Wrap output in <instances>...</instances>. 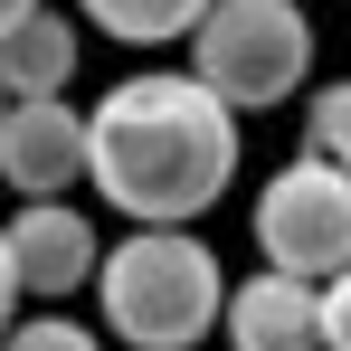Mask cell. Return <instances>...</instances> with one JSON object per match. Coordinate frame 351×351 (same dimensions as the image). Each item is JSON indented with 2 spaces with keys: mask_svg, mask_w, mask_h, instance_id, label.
I'll return each instance as SVG.
<instances>
[{
  "mask_svg": "<svg viewBox=\"0 0 351 351\" xmlns=\"http://www.w3.org/2000/svg\"><path fill=\"white\" fill-rule=\"evenodd\" d=\"M86 180L123 228H199L237 180V114L190 66L114 76L86 105Z\"/></svg>",
  "mask_w": 351,
  "mask_h": 351,
  "instance_id": "6da1fadb",
  "label": "cell"
},
{
  "mask_svg": "<svg viewBox=\"0 0 351 351\" xmlns=\"http://www.w3.org/2000/svg\"><path fill=\"white\" fill-rule=\"evenodd\" d=\"M95 313L123 351H199L219 332V294L228 266L209 256L199 228H123L114 247H95Z\"/></svg>",
  "mask_w": 351,
  "mask_h": 351,
  "instance_id": "7a4b0ae2",
  "label": "cell"
},
{
  "mask_svg": "<svg viewBox=\"0 0 351 351\" xmlns=\"http://www.w3.org/2000/svg\"><path fill=\"white\" fill-rule=\"evenodd\" d=\"M190 76L228 114H266V105L304 95V76H313V19H304V0H209L190 19Z\"/></svg>",
  "mask_w": 351,
  "mask_h": 351,
  "instance_id": "3957f363",
  "label": "cell"
},
{
  "mask_svg": "<svg viewBox=\"0 0 351 351\" xmlns=\"http://www.w3.org/2000/svg\"><path fill=\"white\" fill-rule=\"evenodd\" d=\"M247 228H256V256L276 266V276H332L351 266V171L342 162H285V171L256 190V209H247Z\"/></svg>",
  "mask_w": 351,
  "mask_h": 351,
  "instance_id": "277c9868",
  "label": "cell"
},
{
  "mask_svg": "<svg viewBox=\"0 0 351 351\" xmlns=\"http://www.w3.org/2000/svg\"><path fill=\"white\" fill-rule=\"evenodd\" d=\"M95 219L86 209H66V199H29L10 228H0V256H10V285H19V304H58V294H76L86 276H95Z\"/></svg>",
  "mask_w": 351,
  "mask_h": 351,
  "instance_id": "5b68a950",
  "label": "cell"
},
{
  "mask_svg": "<svg viewBox=\"0 0 351 351\" xmlns=\"http://www.w3.org/2000/svg\"><path fill=\"white\" fill-rule=\"evenodd\" d=\"M0 180L19 199H66V180H86V114L66 95L0 105Z\"/></svg>",
  "mask_w": 351,
  "mask_h": 351,
  "instance_id": "8992f818",
  "label": "cell"
},
{
  "mask_svg": "<svg viewBox=\"0 0 351 351\" xmlns=\"http://www.w3.org/2000/svg\"><path fill=\"white\" fill-rule=\"evenodd\" d=\"M219 332H228V351H323V332H313V285H304V276H276V266L219 294Z\"/></svg>",
  "mask_w": 351,
  "mask_h": 351,
  "instance_id": "52a82bcc",
  "label": "cell"
},
{
  "mask_svg": "<svg viewBox=\"0 0 351 351\" xmlns=\"http://www.w3.org/2000/svg\"><path fill=\"white\" fill-rule=\"evenodd\" d=\"M66 76H76V19H58L48 0L19 10V19L0 29V95H10V105H29V95H66Z\"/></svg>",
  "mask_w": 351,
  "mask_h": 351,
  "instance_id": "ba28073f",
  "label": "cell"
},
{
  "mask_svg": "<svg viewBox=\"0 0 351 351\" xmlns=\"http://www.w3.org/2000/svg\"><path fill=\"white\" fill-rule=\"evenodd\" d=\"M105 38H123V48H171V38H190V19L209 10V0H76Z\"/></svg>",
  "mask_w": 351,
  "mask_h": 351,
  "instance_id": "9c48e42d",
  "label": "cell"
},
{
  "mask_svg": "<svg viewBox=\"0 0 351 351\" xmlns=\"http://www.w3.org/2000/svg\"><path fill=\"white\" fill-rule=\"evenodd\" d=\"M304 152H313V162H342V171H351V76L313 86V105H304Z\"/></svg>",
  "mask_w": 351,
  "mask_h": 351,
  "instance_id": "30bf717a",
  "label": "cell"
},
{
  "mask_svg": "<svg viewBox=\"0 0 351 351\" xmlns=\"http://www.w3.org/2000/svg\"><path fill=\"white\" fill-rule=\"evenodd\" d=\"M0 351H105V332H86V323H66L58 304H38V313L0 323Z\"/></svg>",
  "mask_w": 351,
  "mask_h": 351,
  "instance_id": "8fae6325",
  "label": "cell"
},
{
  "mask_svg": "<svg viewBox=\"0 0 351 351\" xmlns=\"http://www.w3.org/2000/svg\"><path fill=\"white\" fill-rule=\"evenodd\" d=\"M313 332H323V351H351V266L313 276Z\"/></svg>",
  "mask_w": 351,
  "mask_h": 351,
  "instance_id": "7c38bea8",
  "label": "cell"
},
{
  "mask_svg": "<svg viewBox=\"0 0 351 351\" xmlns=\"http://www.w3.org/2000/svg\"><path fill=\"white\" fill-rule=\"evenodd\" d=\"M19 313V285H10V256H0V323Z\"/></svg>",
  "mask_w": 351,
  "mask_h": 351,
  "instance_id": "4fadbf2b",
  "label": "cell"
},
{
  "mask_svg": "<svg viewBox=\"0 0 351 351\" xmlns=\"http://www.w3.org/2000/svg\"><path fill=\"white\" fill-rule=\"evenodd\" d=\"M19 10H38V0H0V29H10V19H19Z\"/></svg>",
  "mask_w": 351,
  "mask_h": 351,
  "instance_id": "5bb4252c",
  "label": "cell"
},
{
  "mask_svg": "<svg viewBox=\"0 0 351 351\" xmlns=\"http://www.w3.org/2000/svg\"><path fill=\"white\" fill-rule=\"evenodd\" d=\"M0 105H10V95H0Z\"/></svg>",
  "mask_w": 351,
  "mask_h": 351,
  "instance_id": "9a60e30c",
  "label": "cell"
}]
</instances>
